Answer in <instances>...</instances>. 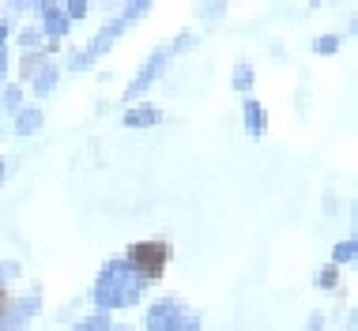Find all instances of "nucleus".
Masks as SVG:
<instances>
[{"label": "nucleus", "mask_w": 358, "mask_h": 331, "mask_svg": "<svg viewBox=\"0 0 358 331\" xmlns=\"http://www.w3.org/2000/svg\"><path fill=\"white\" fill-rule=\"evenodd\" d=\"M166 245H155V241H148V245H136L132 249V260H136V271L148 279H159L162 267H166Z\"/></svg>", "instance_id": "obj_1"}]
</instances>
